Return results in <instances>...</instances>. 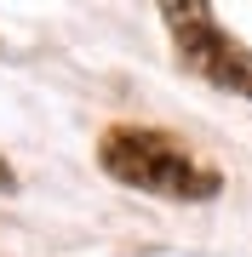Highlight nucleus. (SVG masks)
<instances>
[{
  "label": "nucleus",
  "instance_id": "nucleus-1",
  "mask_svg": "<svg viewBox=\"0 0 252 257\" xmlns=\"http://www.w3.org/2000/svg\"><path fill=\"white\" fill-rule=\"evenodd\" d=\"M98 160L115 183L143 189V194H166V200H212L218 172L206 160H195L178 138L155 126H109L98 143Z\"/></svg>",
  "mask_w": 252,
  "mask_h": 257
},
{
  "label": "nucleus",
  "instance_id": "nucleus-2",
  "mask_svg": "<svg viewBox=\"0 0 252 257\" xmlns=\"http://www.w3.org/2000/svg\"><path fill=\"white\" fill-rule=\"evenodd\" d=\"M166 23L178 29V35H172L178 40V57H184L201 80L252 97V52L229 35V29H218L212 6H166Z\"/></svg>",
  "mask_w": 252,
  "mask_h": 257
},
{
  "label": "nucleus",
  "instance_id": "nucleus-3",
  "mask_svg": "<svg viewBox=\"0 0 252 257\" xmlns=\"http://www.w3.org/2000/svg\"><path fill=\"white\" fill-rule=\"evenodd\" d=\"M12 183H18V177H12V166L0 160V189H12Z\"/></svg>",
  "mask_w": 252,
  "mask_h": 257
}]
</instances>
